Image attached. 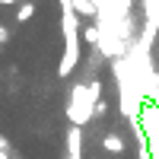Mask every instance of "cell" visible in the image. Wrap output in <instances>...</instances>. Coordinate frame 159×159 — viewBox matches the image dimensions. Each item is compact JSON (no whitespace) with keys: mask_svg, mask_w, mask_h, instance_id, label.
Instances as JSON below:
<instances>
[{"mask_svg":"<svg viewBox=\"0 0 159 159\" xmlns=\"http://www.w3.org/2000/svg\"><path fill=\"white\" fill-rule=\"evenodd\" d=\"M73 13L92 19V16H99V3H96V0H73Z\"/></svg>","mask_w":159,"mask_h":159,"instance_id":"cell-4","label":"cell"},{"mask_svg":"<svg viewBox=\"0 0 159 159\" xmlns=\"http://www.w3.org/2000/svg\"><path fill=\"white\" fill-rule=\"evenodd\" d=\"M67 159H83V127H73L67 130Z\"/></svg>","mask_w":159,"mask_h":159,"instance_id":"cell-3","label":"cell"},{"mask_svg":"<svg viewBox=\"0 0 159 159\" xmlns=\"http://www.w3.org/2000/svg\"><path fill=\"white\" fill-rule=\"evenodd\" d=\"M61 32H64V54L57 64V76H70L80 64V38H83V29H80V16L76 13H61Z\"/></svg>","mask_w":159,"mask_h":159,"instance_id":"cell-2","label":"cell"},{"mask_svg":"<svg viewBox=\"0 0 159 159\" xmlns=\"http://www.w3.org/2000/svg\"><path fill=\"white\" fill-rule=\"evenodd\" d=\"M83 42L86 45H102V29L99 25H86L83 29Z\"/></svg>","mask_w":159,"mask_h":159,"instance_id":"cell-6","label":"cell"},{"mask_svg":"<svg viewBox=\"0 0 159 159\" xmlns=\"http://www.w3.org/2000/svg\"><path fill=\"white\" fill-rule=\"evenodd\" d=\"M35 16V3H19V10H16V22H29Z\"/></svg>","mask_w":159,"mask_h":159,"instance_id":"cell-7","label":"cell"},{"mask_svg":"<svg viewBox=\"0 0 159 159\" xmlns=\"http://www.w3.org/2000/svg\"><path fill=\"white\" fill-rule=\"evenodd\" d=\"M7 38H10V29H7V25H0V45H7Z\"/></svg>","mask_w":159,"mask_h":159,"instance_id":"cell-8","label":"cell"},{"mask_svg":"<svg viewBox=\"0 0 159 159\" xmlns=\"http://www.w3.org/2000/svg\"><path fill=\"white\" fill-rule=\"evenodd\" d=\"M0 159H3V156H0Z\"/></svg>","mask_w":159,"mask_h":159,"instance_id":"cell-10","label":"cell"},{"mask_svg":"<svg viewBox=\"0 0 159 159\" xmlns=\"http://www.w3.org/2000/svg\"><path fill=\"white\" fill-rule=\"evenodd\" d=\"M102 147L108 150V153H121V150H124V140L118 137V134H105V140H102Z\"/></svg>","mask_w":159,"mask_h":159,"instance_id":"cell-5","label":"cell"},{"mask_svg":"<svg viewBox=\"0 0 159 159\" xmlns=\"http://www.w3.org/2000/svg\"><path fill=\"white\" fill-rule=\"evenodd\" d=\"M99 96H102V83L99 80H92V83H80L70 89V102H67V118H70V124L73 127H83L89 124V118H96L92 111H96V105H99Z\"/></svg>","mask_w":159,"mask_h":159,"instance_id":"cell-1","label":"cell"},{"mask_svg":"<svg viewBox=\"0 0 159 159\" xmlns=\"http://www.w3.org/2000/svg\"><path fill=\"white\" fill-rule=\"evenodd\" d=\"M13 3H19V0H0V7H13Z\"/></svg>","mask_w":159,"mask_h":159,"instance_id":"cell-9","label":"cell"}]
</instances>
